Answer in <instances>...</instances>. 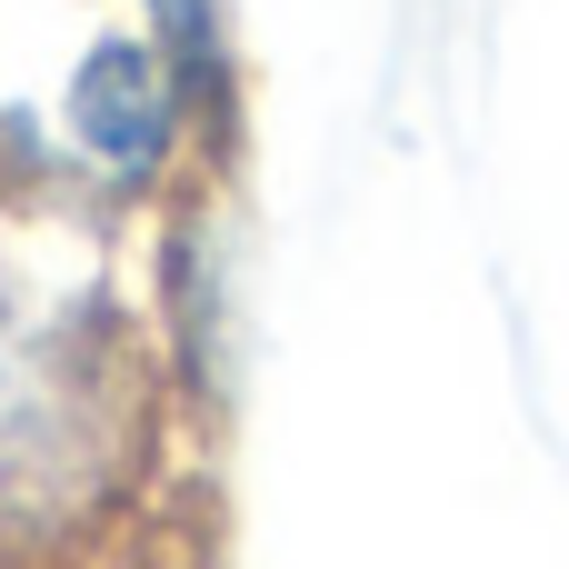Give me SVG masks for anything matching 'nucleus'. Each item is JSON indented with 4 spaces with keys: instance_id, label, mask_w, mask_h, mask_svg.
Segmentation results:
<instances>
[{
    "instance_id": "f257e3e1",
    "label": "nucleus",
    "mask_w": 569,
    "mask_h": 569,
    "mask_svg": "<svg viewBox=\"0 0 569 569\" xmlns=\"http://www.w3.org/2000/svg\"><path fill=\"white\" fill-rule=\"evenodd\" d=\"M190 450L120 280H0V569L120 560L180 520Z\"/></svg>"
},
{
    "instance_id": "f03ea898",
    "label": "nucleus",
    "mask_w": 569,
    "mask_h": 569,
    "mask_svg": "<svg viewBox=\"0 0 569 569\" xmlns=\"http://www.w3.org/2000/svg\"><path fill=\"white\" fill-rule=\"evenodd\" d=\"M230 180L200 140L190 90L170 80L160 40L140 20L90 30L40 110V150L10 160V190L70 230H110V220H160L180 190Z\"/></svg>"
},
{
    "instance_id": "7ed1b4c3",
    "label": "nucleus",
    "mask_w": 569,
    "mask_h": 569,
    "mask_svg": "<svg viewBox=\"0 0 569 569\" xmlns=\"http://www.w3.org/2000/svg\"><path fill=\"white\" fill-rule=\"evenodd\" d=\"M150 230V290H140V330L160 350V380L190 420V440H210L240 410V370H250V270H240V210L230 180L180 190Z\"/></svg>"
},
{
    "instance_id": "20e7f679",
    "label": "nucleus",
    "mask_w": 569,
    "mask_h": 569,
    "mask_svg": "<svg viewBox=\"0 0 569 569\" xmlns=\"http://www.w3.org/2000/svg\"><path fill=\"white\" fill-rule=\"evenodd\" d=\"M140 30L160 40L170 80L190 90L210 160L240 180V120H250V90H240V40H230V10H220V0H140Z\"/></svg>"
},
{
    "instance_id": "39448f33",
    "label": "nucleus",
    "mask_w": 569,
    "mask_h": 569,
    "mask_svg": "<svg viewBox=\"0 0 569 569\" xmlns=\"http://www.w3.org/2000/svg\"><path fill=\"white\" fill-rule=\"evenodd\" d=\"M100 569H220V560H210V540H200V520L180 510V520H160L150 540H130L120 560H100Z\"/></svg>"
}]
</instances>
